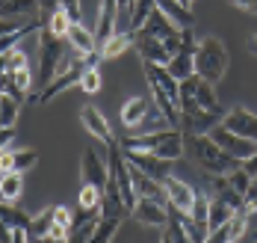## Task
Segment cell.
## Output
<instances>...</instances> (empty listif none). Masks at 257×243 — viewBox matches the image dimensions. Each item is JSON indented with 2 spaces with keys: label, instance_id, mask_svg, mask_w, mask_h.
I'll return each instance as SVG.
<instances>
[{
  "label": "cell",
  "instance_id": "cell-32",
  "mask_svg": "<svg viewBox=\"0 0 257 243\" xmlns=\"http://www.w3.org/2000/svg\"><path fill=\"white\" fill-rule=\"evenodd\" d=\"M18 107H21V101H15L12 95H3V98H0V125H3V128H15Z\"/></svg>",
  "mask_w": 257,
  "mask_h": 243
},
{
  "label": "cell",
  "instance_id": "cell-12",
  "mask_svg": "<svg viewBox=\"0 0 257 243\" xmlns=\"http://www.w3.org/2000/svg\"><path fill=\"white\" fill-rule=\"evenodd\" d=\"M121 15L118 9V0H101V12H98V24H95V42H98V51L115 36V18Z\"/></svg>",
  "mask_w": 257,
  "mask_h": 243
},
{
  "label": "cell",
  "instance_id": "cell-40",
  "mask_svg": "<svg viewBox=\"0 0 257 243\" xmlns=\"http://www.w3.org/2000/svg\"><path fill=\"white\" fill-rule=\"evenodd\" d=\"M242 169H245V172H248V175L257 181V154H251L248 160H242Z\"/></svg>",
  "mask_w": 257,
  "mask_h": 243
},
{
  "label": "cell",
  "instance_id": "cell-17",
  "mask_svg": "<svg viewBox=\"0 0 257 243\" xmlns=\"http://www.w3.org/2000/svg\"><path fill=\"white\" fill-rule=\"evenodd\" d=\"M33 86V74L30 68H21V71H3V95H12L15 101H24L27 92Z\"/></svg>",
  "mask_w": 257,
  "mask_h": 243
},
{
  "label": "cell",
  "instance_id": "cell-20",
  "mask_svg": "<svg viewBox=\"0 0 257 243\" xmlns=\"http://www.w3.org/2000/svg\"><path fill=\"white\" fill-rule=\"evenodd\" d=\"M65 42L74 48V54H98V42H95V33H89V30L83 27V24H71L68 30V36H65Z\"/></svg>",
  "mask_w": 257,
  "mask_h": 243
},
{
  "label": "cell",
  "instance_id": "cell-47",
  "mask_svg": "<svg viewBox=\"0 0 257 243\" xmlns=\"http://www.w3.org/2000/svg\"><path fill=\"white\" fill-rule=\"evenodd\" d=\"M254 237H257V234H254Z\"/></svg>",
  "mask_w": 257,
  "mask_h": 243
},
{
  "label": "cell",
  "instance_id": "cell-3",
  "mask_svg": "<svg viewBox=\"0 0 257 243\" xmlns=\"http://www.w3.org/2000/svg\"><path fill=\"white\" fill-rule=\"evenodd\" d=\"M228 62H231L228 48L216 36H207L195 51V74L207 83H219L228 71Z\"/></svg>",
  "mask_w": 257,
  "mask_h": 243
},
{
  "label": "cell",
  "instance_id": "cell-15",
  "mask_svg": "<svg viewBox=\"0 0 257 243\" xmlns=\"http://www.w3.org/2000/svg\"><path fill=\"white\" fill-rule=\"evenodd\" d=\"M130 216L142 225H166L169 222V208L154 202V199H136V208H133Z\"/></svg>",
  "mask_w": 257,
  "mask_h": 243
},
{
  "label": "cell",
  "instance_id": "cell-21",
  "mask_svg": "<svg viewBox=\"0 0 257 243\" xmlns=\"http://www.w3.org/2000/svg\"><path fill=\"white\" fill-rule=\"evenodd\" d=\"M166 68H169V74H172L178 83L189 80V77L195 74V54H192V51H178Z\"/></svg>",
  "mask_w": 257,
  "mask_h": 243
},
{
  "label": "cell",
  "instance_id": "cell-36",
  "mask_svg": "<svg viewBox=\"0 0 257 243\" xmlns=\"http://www.w3.org/2000/svg\"><path fill=\"white\" fill-rule=\"evenodd\" d=\"M228 181H231L233 190H236V193H242V196H245L248 190L254 187V178H251V175H248V172H245L242 166H239L236 172H231V175H228Z\"/></svg>",
  "mask_w": 257,
  "mask_h": 243
},
{
  "label": "cell",
  "instance_id": "cell-14",
  "mask_svg": "<svg viewBox=\"0 0 257 243\" xmlns=\"http://www.w3.org/2000/svg\"><path fill=\"white\" fill-rule=\"evenodd\" d=\"M83 181L86 184H95V187H106V181H109V163H103L98 157V151L95 148H86L83 151Z\"/></svg>",
  "mask_w": 257,
  "mask_h": 243
},
{
  "label": "cell",
  "instance_id": "cell-11",
  "mask_svg": "<svg viewBox=\"0 0 257 243\" xmlns=\"http://www.w3.org/2000/svg\"><path fill=\"white\" fill-rule=\"evenodd\" d=\"M222 128H228L233 134L257 142V113H251V110H245V107H233L231 113H225Z\"/></svg>",
  "mask_w": 257,
  "mask_h": 243
},
{
  "label": "cell",
  "instance_id": "cell-43",
  "mask_svg": "<svg viewBox=\"0 0 257 243\" xmlns=\"http://www.w3.org/2000/svg\"><path fill=\"white\" fill-rule=\"evenodd\" d=\"M245 48H248V54L251 56H257V30L248 36V42H245Z\"/></svg>",
  "mask_w": 257,
  "mask_h": 243
},
{
  "label": "cell",
  "instance_id": "cell-19",
  "mask_svg": "<svg viewBox=\"0 0 257 243\" xmlns=\"http://www.w3.org/2000/svg\"><path fill=\"white\" fill-rule=\"evenodd\" d=\"M157 9L175 24V27H180V30H186V27H192V9L189 6H183L180 0H157Z\"/></svg>",
  "mask_w": 257,
  "mask_h": 243
},
{
  "label": "cell",
  "instance_id": "cell-46",
  "mask_svg": "<svg viewBox=\"0 0 257 243\" xmlns=\"http://www.w3.org/2000/svg\"><path fill=\"white\" fill-rule=\"evenodd\" d=\"M183 3H186V6H192V0H183Z\"/></svg>",
  "mask_w": 257,
  "mask_h": 243
},
{
  "label": "cell",
  "instance_id": "cell-22",
  "mask_svg": "<svg viewBox=\"0 0 257 243\" xmlns=\"http://www.w3.org/2000/svg\"><path fill=\"white\" fill-rule=\"evenodd\" d=\"M145 116H148V98H142V95L139 98H130L127 104L121 107V125L124 128H136Z\"/></svg>",
  "mask_w": 257,
  "mask_h": 243
},
{
  "label": "cell",
  "instance_id": "cell-18",
  "mask_svg": "<svg viewBox=\"0 0 257 243\" xmlns=\"http://www.w3.org/2000/svg\"><path fill=\"white\" fill-rule=\"evenodd\" d=\"M210 193H213V199H222L225 205H231L233 211H239L242 202H245V196L233 190V184L228 181V175H213L210 178Z\"/></svg>",
  "mask_w": 257,
  "mask_h": 243
},
{
  "label": "cell",
  "instance_id": "cell-1",
  "mask_svg": "<svg viewBox=\"0 0 257 243\" xmlns=\"http://www.w3.org/2000/svg\"><path fill=\"white\" fill-rule=\"evenodd\" d=\"M124 151H151L163 160H178L186 148V139L180 128H169V131H154V134H142V136H127L121 139Z\"/></svg>",
  "mask_w": 257,
  "mask_h": 243
},
{
  "label": "cell",
  "instance_id": "cell-25",
  "mask_svg": "<svg viewBox=\"0 0 257 243\" xmlns=\"http://www.w3.org/2000/svg\"><path fill=\"white\" fill-rule=\"evenodd\" d=\"M53 222H56V208H45L39 216H33V222H30V237H48L53 231Z\"/></svg>",
  "mask_w": 257,
  "mask_h": 243
},
{
  "label": "cell",
  "instance_id": "cell-42",
  "mask_svg": "<svg viewBox=\"0 0 257 243\" xmlns=\"http://www.w3.org/2000/svg\"><path fill=\"white\" fill-rule=\"evenodd\" d=\"M239 9H245V12H257V0H233Z\"/></svg>",
  "mask_w": 257,
  "mask_h": 243
},
{
  "label": "cell",
  "instance_id": "cell-34",
  "mask_svg": "<svg viewBox=\"0 0 257 243\" xmlns=\"http://www.w3.org/2000/svg\"><path fill=\"white\" fill-rule=\"evenodd\" d=\"M71 24H74V21H71V18H68V15H65V12L59 9V12L53 15L51 21L45 24V30H51L53 36H59V39H65V36H68V30H71Z\"/></svg>",
  "mask_w": 257,
  "mask_h": 243
},
{
  "label": "cell",
  "instance_id": "cell-37",
  "mask_svg": "<svg viewBox=\"0 0 257 243\" xmlns=\"http://www.w3.org/2000/svg\"><path fill=\"white\" fill-rule=\"evenodd\" d=\"M21 68H27V54L24 51H6L3 54V71H21Z\"/></svg>",
  "mask_w": 257,
  "mask_h": 243
},
{
  "label": "cell",
  "instance_id": "cell-16",
  "mask_svg": "<svg viewBox=\"0 0 257 243\" xmlns=\"http://www.w3.org/2000/svg\"><path fill=\"white\" fill-rule=\"evenodd\" d=\"M36 163H39V151H36V148L3 151V154H0V169H3V175H9V172H27V169H33Z\"/></svg>",
  "mask_w": 257,
  "mask_h": 243
},
{
  "label": "cell",
  "instance_id": "cell-41",
  "mask_svg": "<svg viewBox=\"0 0 257 243\" xmlns=\"http://www.w3.org/2000/svg\"><path fill=\"white\" fill-rule=\"evenodd\" d=\"M15 139V128H3V134H0V142H3V151H9V142Z\"/></svg>",
  "mask_w": 257,
  "mask_h": 243
},
{
  "label": "cell",
  "instance_id": "cell-35",
  "mask_svg": "<svg viewBox=\"0 0 257 243\" xmlns=\"http://www.w3.org/2000/svg\"><path fill=\"white\" fill-rule=\"evenodd\" d=\"M101 86H103V77H101V71H98V65L95 68H86V74L80 80V89L86 95H95V92H101Z\"/></svg>",
  "mask_w": 257,
  "mask_h": 243
},
{
  "label": "cell",
  "instance_id": "cell-29",
  "mask_svg": "<svg viewBox=\"0 0 257 243\" xmlns=\"http://www.w3.org/2000/svg\"><path fill=\"white\" fill-rule=\"evenodd\" d=\"M101 199H103V190L101 187H95V184H83V187H80L77 208H86V211H101Z\"/></svg>",
  "mask_w": 257,
  "mask_h": 243
},
{
  "label": "cell",
  "instance_id": "cell-8",
  "mask_svg": "<svg viewBox=\"0 0 257 243\" xmlns=\"http://www.w3.org/2000/svg\"><path fill=\"white\" fill-rule=\"evenodd\" d=\"M133 48L139 51L142 62H157V65H169V62H172V51H169L160 39L148 36L145 30H136V33H133Z\"/></svg>",
  "mask_w": 257,
  "mask_h": 243
},
{
  "label": "cell",
  "instance_id": "cell-38",
  "mask_svg": "<svg viewBox=\"0 0 257 243\" xmlns=\"http://www.w3.org/2000/svg\"><path fill=\"white\" fill-rule=\"evenodd\" d=\"M56 12H59V0H39V18H42V24H48Z\"/></svg>",
  "mask_w": 257,
  "mask_h": 243
},
{
  "label": "cell",
  "instance_id": "cell-28",
  "mask_svg": "<svg viewBox=\"0 0 257 243\" xmlns=\"http://www.w3.org/2000/svg\"><path fill=\"white\" fill-rule=\"evenodd\" d=\"M157 9V0H133V9H130V30H142V24L148 21V15Z\"/></svg>",
  "mask_w": 257,
  "mask_h": 243
},
{
  "label": "cell",
  "instance_id": "cell-33",
  "mask_svg": "<svg viewBox=\"0 0 257 243\" xmlns=\"http://www.w3.org/2000/svg\"><path fill=\"white\" fill-rule=\"evenodd\" d=\"M95 228H98V219L74 225V228L68 231V243H89V240H92V234H95Z\"/></svg>",
  "mask_w": 257,
  "mask_h": 243
},
{
  "label": "cell",
  "instance_id": "cell-13",
  "mask_svg": "<svg viewBox=\"0 0 257 243\" xmlns=\"http://www.w3.org/2000/svg\"><path fill=\"white\" fill-rule=\"evenodd\" d=\"M80 122H83V128L95 136V139H101L106 148L115 145V136H112V131H109V125H106V119H103V113L98 107H92V104L83 107L80 110Z\"/></svg>",
  "mask_w": 257,
  "mask_h": 243
},
{
  "label": "cell",
  "instance_id": "cell-10",
  "mask_svg": "<svg viewBox=\"0 0 257 243\" xmlns=\"http://www.w3.org/2000/svg\"><path fill=\"white\" fill-rule=\"evenodd\" d=\"M166 196H169V205H175L180 214H192V208H195V199H198V193L189 187L186 181H180L175 175H169L166 181Z\"/></svg>",
  "mask_w": 257,
  "mask_h": 243
},
{
  "label": "cell",
  "instance_id": "cell-9",
  "mask_svg": "<svg viewBox=\"0 0 257 243\" xmlns=\"http://www.w3.org/2000/svg\"><path fill=\"white\" fill-rule=\"evenodd\" d=\"M124 151V148H121ZM124 157H127L136 169H142L145 175H151L157 181H166L169 175H172V160H163V157H157L151 151H124Z\"/></svg>",
  "mask_w": 257,
  "mask_h": 243
},
{
  "label": "cell",
  "instance_id": "cell-7",
  "mask_svg": "<svg viewBox=\"0 0 257 243\" xmlns=\"http://www.w3.org/2000/svg\"><path fill=\"white\" fill-rule=\"evenodd\" d=\"M210 136L216 139V145L222 148V151H228L231 157H236V160H248L251 154H257V142L254 139H245V136L233 134V131H228V128H213L210 131Z\"/></svg>",
  "mask_w": 257,
  "mask_h": 243
},
{
  "label": "cell",
  "instance_id": "cell-5",
  "mask_svg": "<svg viewBox=\"0 0 257 243\" xmlns=\"http://www.w3.org/2000/svg\"><path fill=\"white\" fill-rule=\"evenodd\" d=\"M222 119H225L222 113H210L198 104H183L180 107V131H183V136H201L219 128Z\"/></svg>",
  "mask_w": 257,
  "mask_h": 243
},
{
  "label": "cell",
  "instance_id": "cell-31",
  "mask_svg": "<svg viewBox=\"0 0 257 243\" xmlns=\"http://www.w3.org/2000/svg\"><path fill=\"white\" fill-rule=\"evenodd\" d=\"M21 187H24V181H21V172H9V175H3V181H0L3 202H15V199L21 196Z\"/></svg>",
  "mask_w": 257,
  "mask_h": 243
},
{
  "label": "cell",
  "instance_id": "cell-26",
  "mask_svg": "<svg viewBox=\"0 0 257 243\" xmlns=\"http://www.w3.org/2000/svg\"><path fill=\"white\" fill-rule=\"evenodd\" d=\"M0 219H3V228H30V216L24 211H18L12 202H3V208H0Z\"/></svg>",
  "mask_w": 257,
  "mask_h": 243
},
{
  "label": "cell",
  "instance_id": "cell-30",
  "mask_svg": "<svg viewBox=\"0 0 257 243\" xmlns=\"http://www.w3.org/2000/svg\"><path fill=\"white\" fill-rule=\"evenodd\" d=\"M118 225H121V219H109V216H101V219H98V228H95V234H92V240H89V243H109L112 237H115Z\"/></svg>",
  "mask_w": 257,
  "mask_h": 243
},
{
  "label": "cell",
  "instance_id": "cell-24",
  "mask_svg": "<svg viewBox=\"0 0 257 243\" xmlns=\"http://www.w3.org/2000/svg\"><path fill=\"white\" fill-rule=\"evenodd\" d=\"M130 45H133V30H124V33H115L106 45L101 48V56L103 59H115V56H121L127 51Z\"/></svg>",
  "mask_w": 257,
  "mask_h": 243
},
{
  "label": "cell",
  "instance_id": "cell-39",
  "mask_svg": "<svg viewBox=\"0 0 257 243\" xmlns=\"http://www.w3.org/2000/svg\"><path fill=\"white\" fill-rule=\"evenodd\" d=\"M59 9H62L74 24H80V0H59Z\"/></svg>",
  "mask_w": 257,
  "mask_h": 243
},
{
  "label": "cell",
  "instance_id": "cell-44",
  "mask_svg": "<svg viewBox=\"0 0 257 243\" xmlns=\"http://www.w3.org/2000/svg\"><path fill=\"white\" fill-rule=\"evenodd\" d=\"M118 9L127 15V21H130V9H133V0H118Z\"/></svg>",
  "mask_w": 257,
  "mask_h": 243
},
{
  "label": "cell",
  "instance_id": "cell-27",
  "mask_svg": "<svg viewBox=\"0 0 257 243\" xmlns=\"http://www.w3.org/2000/svg\"><path fill=\"white\" fill-rule=\"evenodd\" d=\"M233 214H236V211H233L231 205H225L222 199H213V196H210V231H213V228H222L225 222H231Z\"/></svg>",
  "mask_w": 257,
  "mask_h": 243
},
{
  "label": "cell",
  "instance_id": "cell-6",
  "mask_svg": "<svg viewBox=\"0 0 257 243\" xmlns=\"http://www.w3.org/2000/svg\"><path fill=\"white\" fill-rule=\"evenodd\" d=\"M183 104H198V107L210 110V113H222L219 107V98H216V92H213V83L201 80L198 74H192L189 80L180 83V107ZM225 116V113H222Z\"/></svg>",
  "mask_w": 257,
  "mask_h": 243
},
{
  "label": "cell",
  "instance_id": "cell-2",
  "mask_svg": "<svg viewBox=\"0 0 257 243\" xmlns=\"http://www.w3.org/2000/svg\"><path fill=\"white\" fill-rule=\"evenodd\" d=\"M183 139H186V148H189L192 160L198 163L201 169H207L210 175H231V172H236V169L242 166V160H236V157H231L228 151H222L210 134L183 136Z\"/></svg>",
  "mask_w": 257,
  "mask_h": 243
},
{
  "label": "cell",
  "instance_id": "cell-23",
  "mask_svg": "<svg viewBox=\"0 0 257 243\" xmlns=\"http://www.w3.org/2000/svg\"><path fill=\"white\" fill-rule=\"evenodd\" d=\"M0 12H3V18H18V15L39 18V0H3Z\"/></svg>",
  "mask_w": 257,
  "mask_h": 243
},
{
  "label": "cell",
  "instance_id": "cell-4",
  "mask_svg": "<svg viewBox=\"0 0 257 243\" xmlns=\"http://www.w3.org/2000/svg\"><path fill=\"white\" fill-rule=\"evenodd\" d=\"M39 51H42V62H39V92L59 74L62 62H65V39L53 36L51 30H39ZM36 95V92H33Z\"/></svg>",
  "mask_w": 257,
  "mask_h": 243
},
{
  "label": "cell",
  "instance_id": "cell-45",
  "mask_svg": "<svg viewBox=\"0 0 257 243\" xmlns=\"http://www.w3.org/2000/svg\"><path fill=\"white\" fill-rule=\"evenodd\" d=\"M160 243H172V237H169V234H163V240Z\"/></svg>",
  "mask_w": 257,
  "mask_h": 243
}]
</instances>
